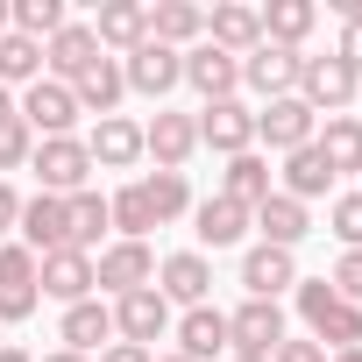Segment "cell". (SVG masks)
Returning a JSON list of instances; mask_svg holds the SVG:
<instances>
[{"label": "cell", "instance_id": "24", "mask_svg": "<svg viewBox=\"0 0 362 362\" xmlns=\"http://www.w3.org/2000/svg\"><path fill=\"white\" fill-rule=\"evenodd\" d=\"M249 221H256V235H263L270 249H291V256H298V242L313 235V206H298V199H284V192H270Z\"/></svg>", "mask_w": 362, "mask_h": 362}, {"label": "cell", "instance_id": "37", "mask_svg": "<svg viewBox=\"0 0 362 362\" xmlns=\"http://www.w3.org/2000/svg\"><path fill=\"white\" fill-rule=\"evenodd\" d=\"M64 214H71V249H86V256H93V242L114 228V221H107V199H100L93 185H86V192H71V199H64Z\"/></svg>", "mask_w": 362, "mask_h": 362}, {"label": "cell", "instance_id": "17", "mask_svg": "<svg viewBox=\"0 0 362 362\" xmlns=\"http://www.w3.org/2000/svg\"><path fill=\"white\" fill-rule=\"evenodd\" d=\"M185 86L214 107V100H235L242 93V57H228V50H214V43H192L185 50Z\"/></svg>", "mask_w": 362, "mask_h": 362}, {"label": "cell", "instance_id": "48", "mask_svg": "<svg viewBox=\"0 0 362 362\" xmlns=\"http://www.w3.org/2000/svg\"><path fill=\"white\" fill-rule=\"evenodd\" d=\"M327 362H362V348H341V355H327Z\"/></svg>", "mask_w": 362, "mask_h": 362}, {"label": "cell", "instance_id": "21", "mask_svg": "<svg viewBox=\"0 0 362 362\" xmlns=\"http://www.w3.org/2000/svg\"><path fill=\"white\" fill-rule=\"evenodd\" d=\"M71 100H78V114H100V121H107V114H114V107L128 100L121 57H107V50H100V57H93V64H86V71L71 78Z\"/></svg>", "mask_w": 362, "mask_h": 362}, {"label": "cell", "instance_id": "12", "mask_svg": "<svg viewBox=\"0 0 362 362\" xmlns=\"http://www.w3.org/2000/svg\"><path fill=\"white\" fill-rule=\"evenodd\" d=\"M15 242H22L29 256H57V249H71V214H64V199H57V192H36V199H22Z\"/></svg>", "mask_w": 362, "mask_h": 362}, {"label": "cell", "instance_id": "50", "mask_svg": "<svg viewBox=\"0 0 362 362\" xmlns=\"http://www.w3.org/2000/svg\"><path fill=\"white\" fill-rule=\"evenodd\" d=\"M156 362H185V355H177V348H170V355H156Z\"/></svg>", "mask_w": 362, "mask_h": 362}, {"label": "cell", "instance_id": "45", "mask_svg": "<svg viewBox=\"0 0 362 362\" xmlns=\"http://www.w3.org/2000/svg\"><path fill=\"white\" fill-rule=\"evenodd\" d=\"M36 362H93V355H71V348H50V355H36Z\"/></svg>", "mask_w": 362, "mask_h": 362}, {"label": "cell", "instance_id": "35", "mask_svg": "<svg viewBox=\"0 0 362 362\" xmlns=\"http://www.w3.org/2000/svg\"><path fill=\"white\" fill-rule=\"evenodd\" d=\"M36 78H43V43H29V36L8 29V36H0V86H8V93L22 86V93H29Z\"/></svg>", "mask_w": 362, "mask_h": 362}, {"label": "cell", "instance_id": "4", "mask_svg": "<svg viewBox=\"0 0 362 362\" xmlns=\"http://www.w3.org/2000/svg\"><path fill=\"white\" fill-rule=\"evenodd\" d=\"M298 100L327 121V114H348V107L362 100V78H355V71L327 50V57H305V64H298Z\"/></svg>", "mask_w": 362, "mask_h": 362}, {"label": "cell", "instance_id": "49", "mask_svg": "<svg viewBox=\"0 0 362 362\" xmlns=\"http://www.w3.org/2000/svg\"><path fill=\"white\" fill-rule=\"evenodd\" d=\"M8 29H15V22H8V0H0V36H8Z\"/></svg>", "mask_w": 362, "mask_h": 362}, {"label": "cell", "instance_id": "30", "mask_svg": "<svg viewBox=\"0 0 362 362\" xmlns=\"http://www.w3.org/2000/svg\"><path fill=\"white\" fill-rule=\"evenodd\" d=\"M206 43H214V50H228V57H249V50L263 43V15H256V8H242V0H228V8H214V15H206Z\"/></svg>", "mask_w": 362, "mask_h": 362}, {"label": "cell", "instance_id": "6", "mask_svg": "<svg viewBox=\"0 0 362 362\" xmlns=\"http://www.w3.org/2000/svg\"><path fill=\"white\" fill-rule=\"evenodd\" d=\"M192 121H199V149H214V156H242V149H256V107H249L242 93L199 107Z\"/></svg>", "mask_w": 362, "mask_h": 362}, {"label": "cell", "instance_id": "25", "mask_svg": "<svg viewBox=\"0 0 362 362\" xmlns=\"http://www.w3.org/2000/svg\"><path fill=\"white\" fill-rule=\"evenodd\" d=\"M249 228H256V221H249V206H235V199H221V192L192 206V235H199V256H206V249H235Z\"/></svg>", "mask_w": 362, "mask_h": 362}, {"label": "cell", "instance_id": "22", "mask_svg": "<svg viewBox=\"0 0 362 362\" xmlns=\"http://www.w3.org/2000/svg\"><path fill=\"white\" fill-rule=\"evenodd\" d=\"M291 284H298V256H291V249L256 242V249L242 256V291H249V298H284Z\"/></svg>", "mask_w": 362, "mask_h": 362}, {"label": "cell", "instance_id": "38", "mask_svg": "<svg viewBox=\"0 0 362 362\" xmlns=\"http://www.w3.org/2000/svg\"><path fill=\"white\" fill-rule=\"evenodd\" d=\"M327 235H334L341 249H362V192H341V199H327Z\"/></svg>", "mask_w": 362, "mask_h": 362}, {"label": "cell", "instance_id": "43", "mask_svg": "<svg viewBox=\"0 0 362 362\" xmlns=\"http://www.w3.org/2000/svg\"><path fill=\"white\" fill-rule=\"evenodd\" d=\"M15 221H22V192L0 177V242H15Z\"/></svg>", "mask_w": 362, "mask_h": 362}, {"label": "cell", "instance_id": "15", "mask_svg": "<svg viewBox=\"0 0 362 362\" xmlns=\"http://www.w3.org/2000/svg\"><path fill=\"white\" fill-rule=\"evenodd\" d=\"M163 334H170V305H163V291H156V284H142V291L114 298V341H135V348H156Z\"/></svg>", "mask_w": 362, "mask_h": 362}, {"label": "cell", "instance_id": "51", "mask_svg": "<svg viewBox=\"0 0 362 362\" xmlns=\"http://www.w3.org/2000/svg\"><path fill=\"white\" fill-rule=\"evenodd\" d=\"M228 362H235V355H228Z\"/></svg>", "mask_w": 362, "mask_h": 362}, {"label": "cell", "instance_id": "28", "mask_svg": "<svg viewBox=\"0 0 362 362\" xmlns=\"http://www.w3.org/2000/svg\"><path fill=\"white\" fill-rule=\"evenodd\" d=\"M149 43H163V50L206 43V8H192V0H156L149 8Z\"/></svg>", "mask_w": 362, "mask_h": 362}, {"label": "cell", "instance_id": "23", "mask_svg": "<svg viewBox=\"0 0 362 362\" xmlns=\"http://www.w3.org/2000/svg\"><path fill=\"white\" fill-rule=\"evenodd\" d=\"M277 192L284 199H298V206H313V199H334V170H327V156L305 142V149H291L284 163H277Z\"/></svg>", "mask_w": 362, "mask_h": 362}, {"label": "cell", "instance_id": "19", "mask_svg": "<svg viewBox=\"0 0 362 362\" xmlns=\"http://www.w3.org/2000/svg\"><path fill=\"white\" fill-rule=\"evenodd\" d=\"M86 149H93V170H135V163H142V121L107 114V121H93Z\"/></svg>", "mask_w": 362, "mask_h": 362}, {"label": "cell", "instance_id": "8", "mask_svg": "<svg viewBox=\"0 0 362 362\" xmlns=\"http://www.w3.org/2000/svg\"><path fill=\"white\" fill-rule=\"evenodd\" d=\"M121 78H128V93H142V100H156V107H163V93H177V86H185V50L135 43V50L121 57Z\"/></svg>", "mask_w": 362, "mask_h": 362}, {"label": "cell", "instance_id": "20", "mask_svg": "<svg viewBox=\"0 0 362 362\" xmlns=\"http://www.w3.org/2000/svg\"><path fill=\"white\" fill-rule=\"evenodd\" d=\"M93 57H100V36H93V22H64V29L43 43V78L71 86V78H78Z\"/></svg>", "mask_w": 362, "mask_h": 362}, {"label": "cell", "instance_id": "13", "mask_svg": "<svg viewBox=\"0 0 362 362\" xmlns=\"http://www.w3.org/2000/svg\"><path fill=\"white\" fill-rule=\"evenodd\" d=\"M156 291H163V305H214V263L199 249L156 256Z\"/></svg>", "mask_w": 362, "mask_h": 362}, {"label": "cell", "instance_id": "14", "mask_svg": "<svg viewBox=\"0 0 362 362\" xmlns=\"http://www.w3.org/2000/svg\"><path fill=\"white\" fill-rule=\"evenodd\" d=\"M320 135V114L291 93V100H270V107H256V142H270L277 156H291V149H305Z\"/></svg>", "mask_w": 362, "mask_h": 362}, {"label": "cell", "instance_id": "16", "mask_svg": "<svg viewBox=\"0 0 362 362\" xmlns=\"http://www.w3.org/2000/svg\"><path fill=\"white\" fill-rule=\"evenodd\" d=\"M36 291H43V298H57V305L100 298V291H93V256H86V249H57V256H36Z\"/></svg>", "mask_w": 362, "mask_h": 362}, {"label": "cell", "instance_id": "32", "mask_svg": "<svg viewBox=\"0 0 362 362\" xmlns=\"http://www.w3.org/2000/svg\"><path fill=\"white\" fill-rule=\"evenodd\" d=\"M256 15H263V43H277V50H305V36L320 22L313 0H270V8H256Z\"/></svg>", "mask_w": 362, "mask_h": 362}, {"label": "cell", "instance_id": "42", "mask_svg": "<svg viewBox=\"0 0 362 362\" xmlns=\"http://www.w3.org/2000/svg\"><path fill=\"white\" fill-rule=\"evenodd\" d=\"M334 57L362 78V22H341V43H334Z\"/></svg>", "mask_w": 362, "mask_h": 362}, {"label": "cell", "instance_id": "11", "mask_svg": "<svg viewBox=\"0 0 362 362\" xmlns=\"http://www.w3.org/2000/svg\"><path fill=\"white\" fill-rule=\"evenodd\" d=\"M15 114L29 121V135H36V142H50V135H71V128H78V100H71V86H57V78H36V86L15 100Z\"/></svg>", "mask_w": 362, "mask_h": 362}, {"label": "cell", "instance_id": "36", "mask_svg": "<svg viewBox=\"0 0 362 362\" xmlns=\"http://www.w3.org/2000/svg\"><path fill=\"white\" fill-rule=\"evenodd\" d=\"M8 22H15V36H29V43H50L71 15H64V0H8Z\"/></svg>", "mask_w": 362, "mask_h": 362}, {"label": "cell", "instance_id": "9", "mask_svg": "<svg viewBox=\"0 0 362 362\" xmlns=\"http://www.w3.org/2000/svg\"><path fill=\"white\" fill-rule=\"evenodd\" d=\"M36 305H43V291H36V256H29L22 242H0V327H22Z\"/></svg>", "mask_w": 362, "mask_h": 362}, {"label": "cell", "instance_id": "26", "mask_svg": "<svg viewBox=\"0 0 362 362\" xmlns=\"http://www.w3.org/2000/svg\"><path fill=\"white\" fill-rule=\"evenodd\" d=\"M57 341H64L71 355H100V348L114 341V305H100V298H78V305H64V320H57Z\"/></svg>", "mask_w": 362, "mask_h": 362}, {"label": "cell", "instance_id": "10", "mask_svg": "<svg viewBox=\"0 0 362 362\" xmlns=\"http://www.w3.org/2000/svg\"><path fill=\"white\" fill-rule=\"evenodd\" d=\"M298 64H305V50H277V43H256L249 57H242V86L270 107V100H291L298 93Z\"/></svg>", "mask_w": 362, "mask_h": 362}, {"label": "cell", "instance_id": "2", "mask_svg": "<svg viewBox=\"0 0 362 362\" xmlns=\"http://www.w3.org/2000/svg\"><path fill=\"white\" fill-rule=\"evenodd\" d=\"M284 341V305L277 298H242L228 313V355L235 362H270Z\"/></svg>", "mask_w": 362, "mask_h": 362}, {"label": "cell", "instance_id": "44", "mask_svg": "<svg viewBox=\"0 0 362 362\" xmlns=\"http://www.w3.org/2000/svg\"><path fill=\"white\" fill-rule=\"evenodd\" d=\"M93 362H156V348H135V341H107Z\"/></svg>", "mask_w": 362, "mask_h": 362}, {"label": "cell", "instance_id": "29", "mask_svg": "<svg viewBox=\"0 0 362 362\" xmlns=\"http://www.w3.org/2000/svg\"><path fill=\"white\" fill-rule=\"evenodd\" d=\"M93 36H100V50L114 57H128L135 43H149V8H142V0H107V8H100V22H93Z\"/></svg>", "mask_w": 362, "mask_h": 362}, {"label": "cell", "instance_id": "39", "mask_svg": "<svg viewBox=\"0 0 362 362\" xmlns=\"http://www.w3.org/2000/svg\"><path fill=\"white\" fill-rule=\"evenodd\" d=\"M29 156H36V135H29V121L15 114L8 128H0V170H29Z\"/></svg>", "mask_w": 362, "mask_h": 362}, {"label": "cell", "instance_id": "46", "mask_svg": "<svg viewBox=\"0 0 362 362\" xmlns=\"http://www.w3.org/2000/svg\"><path fill=\"white\" fill-rule=\"evenodd\" d=\"M8 121H15V93H8V86H0V128H8Z\"/></svg>", "mask_w": 362, "mask_h": 362}, {"label": "cell", "instance_id": "27", "mask_svg": "<svg viewBox=\"0 0 362 362\" xmlns=\"http://www.w3.org/2000/svg\"><path fill=\"white\" fill-rule=\"evenodd\" d=\"M277 192V177H270V156L263 149H242V156H228V170H221V199H235V206H263Z\"/></svg>", "mask_w": 362, "mask_h": 362}, {"label": "cell", "instance_id": "7", "mask_svg": "<svg viewBox=\"0 0 362 362\" xmlns=\"http://www.w3.org/2000/svg\"><path fill=\"white\" fill-rule=\"evenodd\" d=\"M142 284H156V249H149V242H107V249L93 256V291L128 298V291H142Z\"/></svg>", "mask_w": 362, "mask_h": 362}, {"label": "cell", "instance_id": "1", "mask_svg": "<svg viewBox=\"0 0 362 362\" xmlns=\"http://www.w3.org/2000/svg\"><path fill=\"white\" fill-rule=\"evenodd\" d=\"M291 291H298V320H305V334H313L327 355L362 348V305H348V298H341L327 277H298Z\"/></svg>", "mask_w": 362, "mask_h": 362}, {"label": "cell", "instance_id": "3", "mask_svg": "<svg viewBox=\"0 0 362 362\" xmlns=\"http://www.w3.org/2000/svg\"><path fill=\"white\" fill-rule=\"evenodd\" d=\"M29 170H36V185H43V192L71 199V192L93 185V149H86V135H50V142H36Z\"/></svg>", "mask_w": 362, "mask_h": 362}, {"label": "cell", "instance_id": "31", "mask_svg": "<svg viewBox=\"0 0 362 362\" xmlns=\"http://www.w3.org/2000/svg\"><path fill=\"white\" fill-rule=\"evenodd\" d=\"M313 149L327 156V170H334V177L362 170V114H327V121H320V135H313Z\"/></svg>", "mask_w": 362, "mask_h": 362}, {"label": "cell", "instance_id": "40", "mask_svg": "<svg viewBox=\"0 0 362 362\" xmlns=\"http://www.w3.org/2000/svg\"><path fill=\"white\" fill-rule=\"evenodd\" d=\"M348 305H362V249H341V263H334V277H327Z\"/></svg>", "mask_w": 362, "mask_h": 362}, {"label": "cell", "instance_id": "18", "mask_svg": "<svg viewBox=\"0 0 362 362\" xmlns=\"http://www.w3.org/2000/svg\"><path fill=\"white\" fill-rule=\"evenodd\" d=\"M170 334H177V355H185V362L228 355V313L221 305H185V313L170 320Z\"/></svg>", "mask_w": 362, "mask_h": 362}, {"label": "cell", "instance_id": "5", "mask_svg": "<svg viewBox=\"0 0 362 362\" xmlns=\"http://www.w3.org/2000/svg\"><path fill=\"white\" fill-rule=\"evenodd\" d=\"M142 156H149L156 170H185V163L199 156V121L177 114V107H156V114L142 121Z\"/></svg>", "mask_w": 362, "mask_h": 362}, {"label": "cell", "instance_id": "33", "mask_svg": "<svg viewBox=\"0 0 362 362\" xmlns=\"http://www.w3.org/2000/svg\"><path fill=\"white\" fill-rule=\"evenodd\" d=\"M142 199H149L156 228H163V221H185V214L199 206V199H192V177H185V170H149V177H142Z\"/></svg>", "mask_w": 362, "mask_h": 362}, {"label": "cell", "instance_id": "47", "mask_svg": "<svg viewBox=\"0 0 362 362\" xmlns=\"http://www.w3.org/2000/svg\"><path fill=\"white\" fill-rule=\"evenodd\" d=\"M0 362H36L29 348H8V341H0Z\"/></svg>", "mask_w": 362, "mask_h": 362}, {"label": "cell", "instance_id": "41", "mask_svg": "<svg viewBox=\"0 0 362 362\" xmlns=\"http://www.w3.org/2000/svg\"><path fill=\"white\" fill-rule=\"evenodd\" d=\"M270 362H327V348H320V341H313V334H305V341H291V334H284V341H277V355H270Z\"/></svg>", "mask_w": 362, "mask_h": 362}, {"label": "cell", "instance_id": "34", "mask_svg": "<svg viewBox=\"0 0 362 362\" xmlns=\"http://www.w3.org/2000/svg\"><path fill=\"white\" fill-rule=\"evenodd\" d=\"M107 221H114V235H121V242H149L156 214H149V199H142V177H128V185L107 199Z\"/></svg>", "mask_w": 362, "mask_h": 362}]
</instances>
